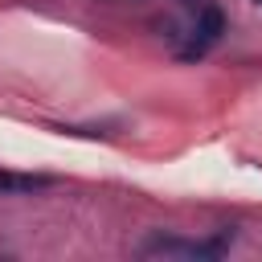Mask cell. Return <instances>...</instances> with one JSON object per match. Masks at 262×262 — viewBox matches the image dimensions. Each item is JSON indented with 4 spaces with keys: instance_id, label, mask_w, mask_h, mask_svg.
Returning <instances> with one entry per match:
<instances>
[{
    "instance_id": "3957f363",
    "label": "cell",
    "mask_w": 262,
    "mask_h": 262,
    "mask_svg": "<svg viewBox=\"0 0 262 262\" xmlns=\"http://www.w3.org/2000/svg\"><path fill=\"white\" fill-rule=\"evenodd\" d=\"M49 188V176H20V172H0V192H37Z\"/></svg>"
},
{
    "instance_id": "277c9868",
    "label": "cell",
    "mask_w": 262,
    "mask_h": 262,
    "mask_svg": "<svg viewBox=\"0 0 262 262\" xmlns=\"http://www.w3.org/2000/svg\"><path fill=\"white\" fill-rule=\"evenodd\" d=\"M180 4H196V0H180Z\"/></svg>"
},
{
    "instance_id": "6da1fadb",
    "label": "cell",
    "mask_w": 262,
    "mask_h": 262,
    "mask_svg": "<svg viewBox=\"0 0 262 262\" xmlns=\"http://www.w3.org/2000/svg\"><path fill=\"white\" fill-rule=\"evenodd\" d=\"M233 233H217V237H201V242H188V237H172V233H151L139 254H156V258H221L229 250Z\"/></svg>"
},
{
    "instance_id": "5b68a950",
    "label": "cell",
    "mask_w": 262,
    "mask_h": 262,
    "mask_svg": "<svg viewBox=\"0 0 262 262\" xmlns=\"http://www.w3.org/2000/svg\"><path fill=\"white\" fill-rule=\"evenodd\" d=\"M254 4H262V0H254Z\"/></svg>"
},
{
    "instance_id": "7a4b0ae2",
    "label": "cell",
    "mask_w": 262,
    "mask_h": 262,
    "mask_svg": "<svg viewBox=\"0 0 262 262\" xmlns=\"http://www.w3.org/2000/svg\"><path fill=\"white\" fill-rule=\"evenodd\" d=\"M221 33H225V12H221L217 4H201L196 25H192V37H188V45L180 49V57H184V61L205 57V53H209V49L221 41Z\"/></svg>"
}]
</instances>
